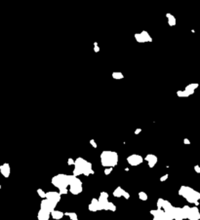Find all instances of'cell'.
<instances>
[{
	"mask_svg": "<svg viewBox=\"0 0 200 220\" xmlns=\"http://www.w3.org/2000/svg\"><path fill=\"white\" fill-rule=\"evenodd\" d=\"M58 202L56 201H53V200H50V199L48 198H45L43 199V201L41 202L40 204V208H44V209H47V210L49 211H53L55 210V208H56V206L58 205Z\"/></svg>",
	"mask_w": 200,
	"mask_h": 220,
	"instance_id": "cell-7",
	"label": "cell"
},
{
	"mask_svg": "<svg viewBox=\"0 0 200 220\" xmlns=\"http://www.w3.org/2000/svg\"><path fill=\"white\" fill-rule=\"evenodd\" d=\"M167 17H168V19H169V25H176V20H175V18H174L173 16H171L170 14H168Z\"/></svg>",
	"mask_w": 200,
	"mask_h": 220,
	"instance_id": "cell-27",
	"label": "cell"
},
{
	"mask_svg": "<svg viewBox=\"0 0 200 220\" xmlns=\"http://www.w3.org/2000/svg\"><path fill=\"white\" fill-rule=\"evenodd\" d=\"M112 169H113V167H106V169H104V175H109L111 174Z\"/></svg>",
	"mask_w": 200,
	"mask_h": 220,
	"instance_id": "cell-30",
	"label": "cell"
},
{
	"mask_svg": "<svg viewBox=\"0 0 200 220\" xmlns=\"http://www.w3.org/2000/svg\"><path fill=\"white\" fill-rule=\"evenodd\" d=\"M151 214L153 216L154 220H173L174 216L170 213H167L163 208L151 209Z\"/></svg>",
	"mask_w": 200,
	"mask_h": 220,
	"instance_id": "cell-6",
	"label": "cell"
},
{
	"mask_svg": "<svg viewBox=\"0 0 200 220\" xmlns=\"http://www.w3.org/2000/svg\"><path fill=\"white\" fill-rule=\"evenodd\" d=\"M90 144L93 146L94 148H98V144H97V142L94 139H90Z\"/></svg>",
	"mask_w": 200,
	"mask_h": 220,
	"instance_id": "cell-34",
	"label": "cell"
},
{
	"mask_svg": "<svg viewBox=\"0 0 200 220\" xmlns=\"http://www.w3.org/2000/svg\"><path fill=\"white\" fill-rule=\"evenodd\" d=\"M141 132H142V129H141V128H139V129H136V130H135V135H139V133H141Z\"/></svg>",
	"mask_w": 200,
	"mask_h": 220,
	"instance_id": "cell-37",
	"label": "cell"
},
{
	"mask_svg": "<svg viewBox=\"0 0 200 220\" xmlns=\"http://www.w3.org/2000/svg\"><path fill=\"white\" fill-rule=\"evenodd\" d=\"M198 84L197 83H193V84H189V85H188L185 88V90L188 92V93L189 94V95H193L194 94V91L196 90L197 88H198Z\"/></svg>",
	"mask_w": 200,
	"mask_h": 220,
	"instance_id": "cell-17",
	"label": "cell"
},
{
	"mask_svg": "<svg viewBox=\"0 0 200 220\" xmlns=\"http://www.w3.org/2000/svg\"><path fill=\"white\" fill-rule=\"evenodd\" d=\"M184 143H185L186 145V144L189 145V144H190V140H189L188 138H185V139H184Z\"/></svg>",
	"mask_w": 200,
	"mask_h": 220,
	"instance_id": "cell-36",
	"label": "cell"
},
{
	"mask_svg": "<svg viewBox=\"0 0 200 220\" xmlns=\"http://www.w3.org/2000/svg\"><path fill=\"white\" fill-rule=\"evenodd\" d=\"M124 189H122V188L120 187V186H118L117 188H115L113 193H112V195H113V197L115 198H120V197H123V194H124Z\"/></svg>",
	"mask_w": 200,
	"mask_h": 220,
	"instance_id": "cell-21",
	"label": "cell"
},
{
	"mask_svg": "<svg viewBox=\"0 0 200 220\" xmlns=\"http://www.w3.org/2000/svg\"><path fill=\"white\" fill-rule=\"evenodd\" d=\"M99 201H100V203L102 204V208H104V205L107 203V202H109V194L107 192H104V191L101 192V195H100V197H99Z\"/></svg>",
	"mask_w": 200,
	"mask_h": 220,
	"instance_id": "cell-18",
	"label": "cell"
},
{
	"mask_svg": "<svg viewBox=\"0 0 200 220\" xmlns=\"http://www.w3.org/2000/svg\"><path fill=\"white\" fill-rule=\"evenodd\" d=\"M37 194H38L39 197L42 198V199H45L46 198V192H44V191L42 190V189H40V188L37 189Z\"/></svg>",
	"mask_w": 200,
	"mask_h": 220,
	"instance_id": "cell-28",
	"label": "cell"
},
{
	"mask_svg": "<svg viewBox=\"0 0 200 220\" xmlns=\"http://www.w3.org/2000/svg\"><path fill=\"white\" fill-rule=\"evenodd\" d=\"M171 214L174 216V219L175 220H183V219H186V215L184 213L183 208H179V206H174L172 208V212Z\"/></svg>",
	"mask_w": 200,
	"mask_h": 220,
	"instance_id": "cell-9",
	"label": "cell"
},
{
	"mask_svg": "<svg viewBox=\"0 0 200 220\" xmlns=\"http://www.w3.org/2000/svg\"><path fill=\"white\" fill-rule=\"evenodd\" d=\"M75 164V160H73L72 158H69L67 160V165L68 166H72V165Z\"/></svg>",
	"mask_w": 200,
	"mask_h": 220,
	"instance_id": "cell-33",
	"label": "cell"
},
{
	"mask_svg": "<svg viewBox=\"0 0 200 220\" xmlns=\"http://www.w3.org/2000/svg\"><path fill=\"white\" fill-rule=\"evenodd\" d=\"M112 77L113 79H117V80H120V79H123V74L121 72H113L112 73Z\"/></svg>",
	"mask_w": 200,
	"mask_h": 220,
	"instance_id": "cell-25",
	"label": "cell"
},
{
	"mask_svg": "<svg viewBox=\"0 0 200 220\" xmlns=\"http://www.w3.org/2000/svg\"><path fill=\"white\" fill-rule=\"evenodd\" d=\"M51 216V211L47 210V209L44 208H40L38 211L37 214V218L38 220H48Z\"/></svg>",
	"mask_w": 200,
	"mask_h": 220,
	"instance_id": "cell-14",
	"label": "cell"
},
{
	"mask_svg": "<svg viewBox=\"0 0 200 220\" xmlns=\"http://www.w3.org/2000/svg\"><path fill=\"white\" fill-rule=\"evenodd\" d=\"M60 192H56V191H49V192L46 193V198L50 199V200H53V201H56V202H59L60 201Z\"/></svg>",
	"mask_w": 200,
	"mask_h": 220,
	"instance_id": "cell-16",
	"label": "cell"
},
{
	"mask_svg": "<svg viewBox=\"0 0 200 220\" xmlns=\"http://www.w3.org/2000/svg\"><path fill=\"white\" fill-rule=\"evenodd\" d=\"M168 177H169V174H164V175H162V176L160 177V181H161V182H164V181H166V180L168 179Z\"/></svg>",
	"mask_w": 200,
	"mask_h": 220,
	"instance_id": "cell-32",
	"label": "cell"
},
{
	"mask_svg": "<svg viewBox=\"0 0 200 220\" xmlns=\"http://www.w3.org/2000/svg\"><path fill=\"white\" fill-rule=\"evenodd\" d=\"M188 220H198L200 219V212L199 209L197 208V206H193V208H190V210H189V213L188 215Z\"/></svg>",
	"mask_w": 200,
	"mask_h": 220,
	"instance_id": "cell-11",
	"label": "cell"
},
{
	"mask_svg": "<svg viewBox=\"0 0 200 220\" xmlns=\"http://www.w3.org/2000/svg\"><path fill=\"white\" fill-rule=\"evenodd\" d=\"M95 171L92 169V164L90 162L86 161L85 159L77 158L75 160L74 164V169H73V175L75 176H79V175H85V176H89L90 174H94Z\"/></svg>",
	"mask_w": 200,
	"mask_h": 220,
	"instance_id": "cell-1",
	"label": "cell"
},
{
	"mask_svg": "<svg viewBox=\"0 0 200 220\" xmlns=\"http://www.w3.org/2000/svg\"><path fill=\"white\" fill-rule=\"evenodd\" d=\"M183 210H184V213H185V215H186V218L188 219V213H189V210H190V206H183Z\"/></svg>",
	"mask_w": 200,
	"mask_h": 220,
	"instance_id": "cell-26",
	"label": "cell"
},
{
	"mask_svg": "<svg viewBox=\"0 0 200 220\" xmlns=\"http://www.w3.org/2000/svg\"><path fill=\"white\" fill-rule=\"evenodd\" d=\"M52 185L57 187L58 189H64V188H67L69 186V175L65 174H59L52 178L51 180Z\"/></svg>",
	"mask_w": 200,
	"mask_h": 220,
	"instance_id": "cell-4",
	"label": "cell"
},
{
	"mask_svg": "<svg viewBox=\"0 0 200 220\" xmlns=\"http://www.w3.org/2000/svg\"><path fill=\"white\" fill-rule=\"evenodd\" d=\"M0 172L3 175L5 178H8L11 174V167H10V165L8 163H4L3 165L0 166Z\"/></svg>",
	"mask_w": 200,
	"mask_h": 220,
	"instance_id": "cell-13",
	"label": "cell"
},
{
	"mask_svg": "<svg viewBox=\"0 0 200 220\" xmlns=\"http://www.w3.org/2000/svg\"><path fill=\"white\" fill-rule=\"evenodd\" d=\"M104 210L115 211L116 210V206H115L113 203H111V202H107L104 205Z\"/></svg>",
	"mask_w": 200,
	"mask_h": 220,
	"instance_id": "cell-20",
	"label": "cell"
},
{
	"mask_svg": "<svg viewBox=\"0 0 200 220\" xmlns=\"http://www.w3.org/2000/svg\"><path fill=\"white\" fill-rule=\"evenodd\" d=\"M135 37L138 42H147V41L151 42L152 41L151 36L148 35V33H147L146 31H143L141 34H136Z\"/></svg>",
	"mask_w": 200,
	"mask_h": 220,
	"instance_id": "cell-15",
	"label": "cell"
},
{
	"mask_svg": "<svg viewBox=\"0 0 200 220\" xmlns=\"http://www.w3.org/2000/svg\"><path fill=\"white\" fill-rule=\"evenodd\" d=\"M59 192L60 193V195H67V194L69 192V190H68L67 188H64V189L59 190Z\"/></svg>",
	"mask_w": 200,
	"mask_h": 220,
	"instance_id": "cell-31",
	"label": "cell"
},
{
	"mask_svg": "<svg viewBox=\"0 0 200 220\" xmlns=\"http://www.w3.org/2000/svg\"><path fill=\"white\" fill-rule=\"evenodd\" d=\"M51 216L53 217L55 220H60L65 216V213L60 210H56V209H55V210H53L51 212Z\"/></svg>",
	"mask_w": 200,
	"mask_h": 220,
	"instance_id": "cell-19",
	"label": "cell"
},
{
	"mask_svg": "<svg viewBox=\"0 0 200 220\" xmlns=\"http://www.w3.org/2000/svg\"><path fill=\"white\" fill-rule=\"evenodd\" d=\"M69 192L72 195H78L82 193L83 187H82V181L78 178V176L75 175H69Z\"/></svg>",
	"mask_w": 200,
	"mask_h": 220,
	"instance_id": "cell-5",
	"label": "cell"
},
{
	"mask_svg": "<svg viewBox=\"0 0 200 220\" xmlns=\"http://www.w3.org/2000/svg\"><path fill=\"white\" fill-rule=\"evenodd\" d=\"M194 171H195V172H197V174H200V167L198 166V165H196V166H194Z\"/></svg>",
	"mask_w": 200,
	"mask_h": 220,
	"instance_id": "cell-35",
	"label": "cell"
},
{
	"mask_svg": "<svg viewBox=\"0 0 200 220\" xmlns=\"http://www.w3.org/2000/svg\"><path fill=\"white\" fill-rule=\"evenodd\" d=\"M179 195L181 196L186 199L188 203L194 204L195 206L199 205V200H200V193L198 191H195L192 189L191 187H188V186H181V188L178 191Z\"/></svg>",
	"mask_w": 200,
	"mask_h": 220,
	"instance_id": "cell-2",
	"label": "cell"
},
{
	"mask_svg": "<svg viewBox=\"0 0 200 220\" xmlns=\"http://www.w3.org/2000/svg\"><path fill=\"white\" fill-rule=\"evenodd\" d=\"M144 160L147 162V165H148V167H151V169L154 167V166L157 164V162H158V158L155 155H153V154H147Z\"/></svg>",
	"mask_w": 200,
	"mask_h": 220,
	"instance_id": "cell-12",
	"label": "cell"
},
{
	"mask_svg": "<svg viewBox=\"0 0 200 220\" xmlns=\"http://www.w3.org/2000/svg\"><path fill=\"white\" fill-rule=\"evenodd\" d=\"M139 198H140L141 201L146 202V201H147V199H148V196H147V194L146 192L141 191V192H139Z\"/></svg>",
	"mask_w": 200,
	"mask_h": 220,
	"instance_id": "cell-23",
	"label": "cell"
},
{
	"mask_svg": "<svg viewBox=\"0 0 200 220\" xmlns=\"http://www.w3.org/2000/svg\"><path fill=\"white\" fill-rule=\"evenodd\" d=\"M118 154L115 151L104 150L101 153V163L104 167H114L118 164Z\"/></svg>",
	"mask_w": 200,
	"mask_h": 220,
	"instance_id": "cell-3",
	"label": "cell"
},
{
	"mask_svg": "<svg viewBox=\"0 0 200 220\" xmlns=\"http://www.w3.org/2000/svg\"><path fill=\"white\" fill-rule=\"evenodd\" d=\"M144 160V159L141 155H138V154H132V155L127 157V163L132 167H137L143 163Z\"/></svg>",
	"mask_w": 200,
	"mask_h": 220,
	"instance_id": "cell-8",
	"label": "cell"
},
{
	"mask_svg": "<svg viewBox=\"0 0 200 220\" xmlns=\"http://www.w3.org/2000/svg\"><path fill=\"white\" fill-rule=\"evenodd\" d=\"M65 215L68 216L71 220H78V215L75 212H65Z\"/></svg>",
	"mask_w": 200,
	"mask_h": 220,
	"instance_id": "cell-24",
	"label": "cell"
},
{
	"mask_svg": "<svg viewBox=\"0 0 200 220\" xmlns=\"http://www.w3.org/2000/svg\"><path fill=\"white\" fill-rule=\"evenodd\" d=\"M88 209L90 211H98V210H104L102 208V204L100 203L99 199H96V198H93L91 201V204L88 206Z\"/></svg>",
	"mask_w": 200,
	"mask_h": 220,
	"instance_id": "cell-10",
	"label": "cell"
},
{
	"mask_svg": "<svg viewBox=\"0 0 200 220\" xmlns=\"http://www.w3.org/2000/svg\"><path fill=\"white\" fill-rule=\"evenodd\" d=\"M177 96H179V98H188L190 95H189V94L186 90H184V91H178L177 92Z\"/></svg>",
	"mask_w": 200,
	"mask_h": 220,
	"instance_id": "cell-22",
	"label": "cell"
},
{
	"mask_svg": "<svg viewBox=\"0 0 200 220\" xmlns=\"http://www.w3.org/2000/svg\"><path fill=\"white\" fill-rule=\"evenodd\" d=\"M163 202H164V199L162 198H159L158 200L156 202V206H157V208H162V206H163Z\"/></svg>",
	"mask_w": 200,
	"mask_h": 220,
	"instance_id": "cell-29",
	"label": "cell"
}]
</instances>
